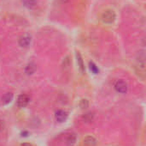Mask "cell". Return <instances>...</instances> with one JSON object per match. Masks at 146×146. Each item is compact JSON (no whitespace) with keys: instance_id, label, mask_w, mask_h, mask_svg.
<instances>
[{"instance_id":"cell-12","label":"cell","mask_w":146,"mask_h":146,"mask_svg":"<svg viewBox=\"0 0 146 146\" xmlns=\"http://www.w3.org/2000/svg\"><path fill=\"white\" fill-rule=\"evenodd\" d=\"M25 5L27 6L28 8H33L36 5L35 0H25Z\"/></svg>"},{"instance_id":"cell-16","label":"cell","mask_w":146,"mask_h":146,"mask_svg":"<svg viewBox=\"0 0 146 146\" xmlns=\"http://www.w3.org/2000/svg\"><path fill=\"white\" fill-rule=\"evenodd\" d=\"M3 127H4V125H3V122L2 120H0V132L3 130Z\"/></svg>"},{"instance_id":"cell-17","label":"cell","mask_w":146,"mask_h":146,"mask_svg":"<svg viewBox=\"0 0 146 146\" xmlns=\"http://www.w3.org/2000/svg\"><path fill=\"white\" fill-rule=\"evenodd\" d=\"M21 146H33L32 145H30V144H28V143H24V144H21Z\"/></svg>"},{"instance_id":"cell-8","label":"cell","mask_w":146,"mask_h":146,"mask_svg":"<svg viewBox=\"0 0 146 146\" xmlns=\"http://www.w3.org/2000/svg\"><path fill=\"white\" fill-rule=\"evenodd\" d=\"M35 71H36V65H35V64H33V63L28 64V65H27V67H26V73L28 74V75H31V74L34 73Z\"/></svg>"},{"instance_id":"cell-4","label":"cell","mask_w":146,"mask_h":146,"mask_svg":"<svg viewBox=\"0 0 146 146\" xmlns=\"http://www.w3.org/2000/svg\"><path fill=\"white\" fill-rule=\"evenodd\" d=\"M31 43V37L29 35H23L19 39V45L21 47H28Z\"/></svg>"},{"instance_id":"cell-1","label":"cell","mask_w":146,"mask_h":146,"mask_svg":"<svg viewBox=\"0 0 146 146\" xmlns=\"http://www.w3.org/2000/svg\"><path fill=\"white\" fill-rule=\"evenodd\" d=\"M102 21L104 22V23H107V24H111L115 22V18H116V15L115 13L114 10L112 9H107L105 10L103 14H102Z\"/></svg>"},{"instance_id":"cell-13","label":"cell","mask_w":146,"mask_h":146,"mask_svg":"<svg viewBox=\"0 0 146 146\" xmlns=\"http://www.w3.org/2000/svg\"><path fill=\"white\" fill-rule=\"evenodd\" d=\"M80 108H88V106H89V102H88V101H87V100L83 99V100H81V101H80Z\"/></svg>"},{"instance_id":"cell-2","label":"cell","mask_w":146,"mask_h":146,"mask_svg":"<svg viewBox=\"0 0 146 146\" xmlns=\"http://www.w3.org/2000/svg\"><path fill=\"white\" fill-rule=\"evenodd\" d=\"M29 101H30L29 96L27 95H24L23 94V95H21V96H18L16 103H17V106L19 108H25L28 104Z\"/></svg>"},{"instance_id":"cell-9","label":"cell","mask_w":146,"mask_h":146,"mask_svg":"<svg viewBox=\"0 0 146 146\" xmlns=\"http://www.w3.org/2000/svg\"><path fill=\"white\" fill-rule=\"evenodd\" d=\"M13 99V94L12 93H7L2 97V102L3 104H8Z\"/></svg>"},{"instance_id":"cell-11","label":"cell","mask_w":146,"mask_h":146,"mask_svg":"<svg viewBox=\"0 0 146 146\" xmlns=\"http://www.w3.org/2000/svg\"><path fill=\"white\" fill-rule=\"evenodd\" d=\"M89 66H90V69H91V71L94 73V74H98V72H99V70H98V66L94 64V63H92V62H90V64H89Z\"/></svg>"},{"instance_id":"cell-14","label":"cell","mask_w":146,"mask_h":146,"mask_svg":"<svg viewBox=\"0 0 146 146\" xmlns=\"http://www.w3.org/2000/svg\"><path fill=\"white\" fill-rule=\"evenodd\" d=\"M70 62H71V60H70V57H69V56H67V57L64 59L63 63H62L63 67H68V66H69Z\"/></svg>"},{"instance_id":"cell-5","label":"cell","mask_w":146,"mask_h":146,"mask_svg":"<svg viewBox=\"0 0 146 146\" xmlns=\"http://www.w3.org/2000/svg\"><path fill=\"white\" fill-rule=\"evenodd\" d=\"M68 118V114L63 110H58L56 113V119L58 122H64Z\"/></svg>"},{"instance_id":"cell-15","label":"cell","mask_w":146,"mask_h":146,"mask_svg":"<svg viewBox=\"0 0 146 146\" xmlns=\"http://www.w3.org/2000/svg\"><path fill=\"white\" fill-rule=\"evenodd\" d=\"M84 119L86 121H92V119H93V114L92 113H87L85 116H84Z\"/></svg>"},{"instance_id":"cell-10","label":"cell","mask_w":146,"mask_h":146,"mask_svg":"<svg viewBox=\"0 0 146 146\" xmlns=\"http://www.w3.org/2000/svg\"><path fill=\"white\" fill-rule=\"evenodd\" d=\"M76 139H77V137H76V135L74 133L69 134L68 136V138H67V140H66L67 141V144L68 145H73L76 142Z\"/></svg>"},{"instance_id":"cell-6","label":"cell","mask_w":146,"mask_h":146,"mask_svg":"<svg viewBox=\"0 0 146 146\" xmlns=\"http://www.w3.org/2000/svg\"><path fill=\"white\" fill-rule=\"evenodd\" d=\"M84 146H97V139L92 136H87L84 139Z\"/></svg>"},{"instance_id":"cell-3","label":"cell","mask_w":146,"mask_h":146,"mask_svg":"<svg viewBox=\"0 0 146 146\" xmlns=\"http://www.w3.org/2000/svg\"><path fill=\"white\" fill-rule=\"evenodd\" d=\"M115 88L116 91L119 93H126L127 90V85L126 82L123 80L117 81L115 85Z\"/></svg>"},{"instance_id":"cell-7","label":"cell","mask_w":146,"mask_h":146,"mask_svg":"<svg viewBox=\"0 0 146 146\" xmlns=\"http://www.w3.org/2000/svg\"><path fill=\"white\" fill-rule=\"evenodd\" d=\"M76 58H77V63H78V66L80 68V72L81 73H85L86 69H85V65H84V62H83L82 57H81V55H80V52H77L76 53Z\"/></svg>"}]
</instances>
